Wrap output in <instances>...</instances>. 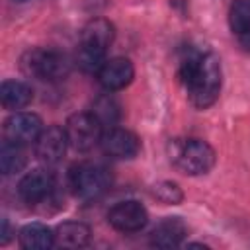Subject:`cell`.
<instances>
[{"mask_svg":"<svg viewBox=\"0 0 250 250\" xmlns=\"http://www.w3.org/2000/svg\"><path fill=\"white\" fill-rule=\"evenodd\" d=\"M41 131H43L41 117L29 111H18L4 121V139L21 146L35 143Z\"/></svg>","mask_w":250,"mask_h":250,"instance_id":"7","label":"cell"},{"mask_svg":"<svg viewBox=\"0 0 250 250\" xmlns=\"http://www.w3.org/2000/svg\"><path fill=\"white\" fill-rule=\"evenodd\" d=\"M33 100V90L21 80H4L0 86V102L6 109H21Z\"/></svg>","mask_w":250,"mask_h":250,"instance_id":"15","label":"cell"},{"mask_svg":"<svg viewBox=\"0 0 250 250\" xmlns=\"http://www.w3.org/2000/svg\"><path fill=\"white\" fill-rule=\"evenodd\" d=\"M70 189L80 199H98L111 186V174L104 164L98 162H80L68 174Z\"/></svg>","mask_w":250,"mask_h":250,"instance_id":"4","label":"cell"},{"mask_svg":"<svg viewBox=\"0 0 250 250\" xmlns=\"http://www.w3.org/2000/svg\"><path fill=\"white\" fill-rule=\"evenodd\" d=\"M53 191H55V178L51 172L41 168L27 172L18 184L20 197L29 205H41L49 201L53 197Z\"/></svg>","mask_w":250,"mask_h":250,"instance_id":"8","label":"cell"},{"mask_svg":"<svg viewBox=\"0 0 250 250\" xmlns=\"http://www.w3.org/2000/svg\"><path fill=\"white\" fill-rule=\"evenodd\" d=\"M180 80L195 107L205 109L213 105L223 84L219 57L215 53H189L180 62Z\"/></svg>","mask_w":250,"mask_h":250,"instance_id":"1","label":"cell"},{"mask_svg":"<svg viewBox=\"0 0 250 250\" xmlns=\"http://www.w3.org/2000/svg\"><path fill=\"white\" fill-rule=\"evenodd\" d=\"M25 162H27V158H25V152H23L21 145H16V143H10V141L2 143V148H0V170H2L4 176L21 172L25 168Z\"/></svg>","mask_w":250,"mask_h":250,"instance_id":"17","label":"cell"},{"mask_svg":"<svg viewBox=\"0 0 250 250\" xmlns=\"http://www.w3.org/2000/svg\"><path fill=\"white\" fill-rule=\"evenodd\" d=\"M92 113L100 119L102 125H115V121L119 119V104L111 94H104L94 100Z\"/></svg>","mask_w":250,"mask_h":250,"instance_id":"18","label":"cell"},{"mask_svg":"<svg viewBox=\"0 0 250 250\" xmlns=\"http://www.w3.org/2000/svg\"><path fill=\"white\" fill-rule=\"evenodd\" d=\"M16 2H27V0H16Z\"/></svg>","mask_w":250,"mask_h":250,"instance_id":"21","label":"cell"},{"mask_svg":"<svg viewBox=\"0 0 250 250\" xmlns=\"http://www.w3.org/2000/svg\"><path fill=\"white\" fill-rule=\"evenodd\" d=\"M133 76H135L133 62L125 57H113V59L105 61L102 64V68L98 70V80L107 92L123 90L125 86L131 84Z\"/></svg>","mask_w":250,"mask_h":250,"instance_id":"12","label":"cell"},{"mask_svg":"<svg viewBox=\"0 0 250 250\" xmlns=\"http://www.w3.org/2000/svg\"><path fill=\"white\" fill-rule=\"evenodd\" d=\"M64 131H66L68 145L74 150L86 152V150L94 148L96 145H100L102 135H104V125L100 123V119L92 111L90 113L80 111V113H74L66 119Z\"/></svg>","mask_w":250,"mask_h":250,"instance_id":"6","label":"cell"},{"mask_svg":"<svg viewBox=\"0 0 250 250\" xmlns=\"http://www.w3.org/2000/svg\"><path fill=\"white\" fill-rule=\"evenodd\" d=\"M90 227L76 221L61 223L55 229V244L62 248H82L90 242Z\"/></svg>","mask_w":250,"mask_h":250,"instance_id":"14","label":"cell"},{"mask_svg":"<svg viewBox=\"0 0 250 250\" xmlns=\"http://www.w3.org/2000/svg\"><path fill=\"white\" fill-rule=\"evenodd\" d=\"M21 70L27 76L55 82V80L64 78L70 72V62L62 53L55 49L37 47V49L27 51L21 57Z\"/></svg>","mask_w":250,"mask_h":250,"instance_id":"5","label":"cell"},{"mask_svg":"<svg viewBox=\"0 0 250 250\" xmlns=\"http://www.w3.org/2000/svg\"><path fill=\"white\" fill-rule=\"evenodd\" d=\"M115 29L113 23L104 18L90 20L80 33V43L76 51V62L86 72H98L105 62L107 47L113 43Z\"/></svg>","mask_w":250,"mask_h":250,"instance_id":"2","label":"cell"},{"mask_svg":"<svg viewBox=\"0 0 250 250\" xmlns=\"http://www.w3.org/2000/svg\"><path fill=\"white\" fill-rule=\"evenodd\" d=\"M107 223L121 232H137L148 223V213L143 203L127 199L115 203L107 211Z\"/></svg>","mask_w":250,"mask_h":250,"instance_id":"9","label":"cell"},{"mask_svg":"<svg viewBox=\"0 0 250 250\" xmlns=\"http://www.w3.org/2000/svg\"><path fill=\"white\" fill-rule=\"evenodd\" d=\"M230 29L238 35L250 33V0H234L229 10Z\"/></svg>","mask_w":250,"mask_h":250,"instance_id":"19","label":"cell"},{"mask_svg":"<svg viewBox=\"0 0 250 250\" xmlns=\"http://www.w3.org/2000/svg\"><path fill=\"white\" fill-rule=\"evenodd\" d=\"M100 146L104 150V154L117 158V160H129L135 158L141 150V141L135 133L121 129V127H109L107 131H104Z\"/></svg>","mask_w":250,"mask_h":250,"instance_id":"10","label":"cell"},{"mask_svg":"<svg viewBox=\"0 0 250 250\" xmlns=\"http://www.w3.org/2000/svg\"><path fill=\"white\" fill-rule=\"evenodd\" d=\"M152 193L156 199H160L162 203L166 205H176L184 199V193L182 189L178 188V184H172V182H160L152 188Z\"/></svg>","mask_w":250,"mask_h":250,"instance_id":"20","label":"cell"},{"mask_svg":"<svg viewBox=\"0 0 250 250\" xmlns=\"http://www.w3.org/2000/svg\"><path fill=\"white\" fill-rule=\"evenodd\" d=\"M172 166L186 176L207 174L215 166V150L201 139H174L168 143Z\"/></svg>","mask_w":250,"mask_h":250,"instance_id":"3","label":"cell"},{"mask_svg":"<svg viewBox=\"0 0 250 250\" xmlns=\"http://www.w3.org/2000/svg\"><path fill=\"white\" fill-rule=\"evenodd\" d=\"M186 234H188V227L180 217H166L152 229L150 244L158 248H172L178 246Z\"/></svg>","mask_w":250,"mask_h":250,"instance_id":"13","label":"cell"},{"mask_svg":"<svg viewBox=\"0 0 250 250\" xmlns=\"http://www.w3.org/2000/svg\"><path fill=\"white\" fill-rule=\"evenodd\" d=\"M35 145V156L45 162V164H57L62 160L64 152H66V131L61 129L59 125H51L47 129L41 131V135L37 137Z\"/></svg>","mask_w":250,"mask_h":250,"instance_id":"11","label":"cell"},{"mask_svg":"<svg viewBox=\"0 0 250 250\" xmlns=\"http://www.w3.org/2000/svg\"><path fill=\"white\" fill-rule=\"evenodd\" d=\"M18 240L25 250H47L55 244V232L41 223H29L20 230Z\"/></svg>","mask_w":250,"mask_h":250,"instance_id":"16","label":"cell"}]
</instances>
